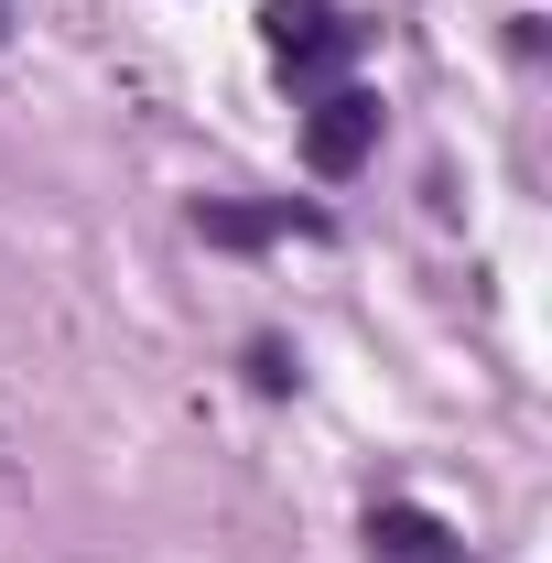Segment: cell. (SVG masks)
<instances>
[{
    "mask_svg": "<svg viewBox=\"0 0 552 563\" xmlns=\"http://www.w3.org/2000/svg\"><path fill=\"white\" fill-rule=\"evenodd\" d=\"M292 379H303V368H292V347H281V336H250V390H261V401H281Z\"/></svg>",
    "mask_w": 552,
    "mask_h": 563,
    "instance_id": "5",
    "label": "cell"
},
{
    "mask_svg": "<svg viewBox=\"0 0 552 563\" xmlns=\"http://www.w3.org/2000/svg\"><path fill=\"white\" fill-rule=\"evenodd\" d=\"M368 563H466V531L422 498H368Z\"/></svg>",
    "mask_w": 552,
    "mask_h": 563,
    "instance_id": "3",
    "label": "cell"
},
{
    "mask_svg": "<svg viewBox=\"0 0 552 563\" xmlns=\"http://www.w3.org/2000/svg\"><path fill=\"white\" fill-rule=\"evenodd\" d=\"M368 152H379V98H368V87H325V98L303 109V163H314L325 185H346Z\"/></svg>",
    "mask_w": 552,
    "mask_h": 563,
    "instance_id": "2",
    "label": "cell"
},
{
    "mask_svg": "<svg viewBox=\"0 0 552 563\" xmlns=\"http://www.w3.org/2000/svg\"><path fill=\"white\" fill-rule=\"evenodd\" d=\"M261 44H272L281 76H336L357 55V22H346L336 0H272L261 11Z\"/></svg>",
    "mask_w": 552,
    "mask_h": 563,
    "instance_id": "1",
    "label": "cell"
},
{
    "mask_svg": "<svg viewBox=\"0 0 552 563\" xmlns=\"http://www.w3.org/2000/svg\"><path fill=\"white\" fill-rule=\"evenodd\" d=\"M0 22H11V11H0Z\"/></svg>",
    "mask_w": 552,
    "mask_h": 563,
    "instance_id": "6",
    "label": "cell"
},
{
    "mask_svg": "<svg viewBox=\"0 0 552 563\" xmlns=\"http://www.w3.org/2000/svg\"><path fill=\"white\" fill-rule=\"evenodd\" d=\"M196 239L217 250H272V239H325V207H196Z\"/></svg>",
    "mask_w": 552,
    "mask_h": 563,
    "instance_id": "4",
    "label": "cell"
}]
</instances>
